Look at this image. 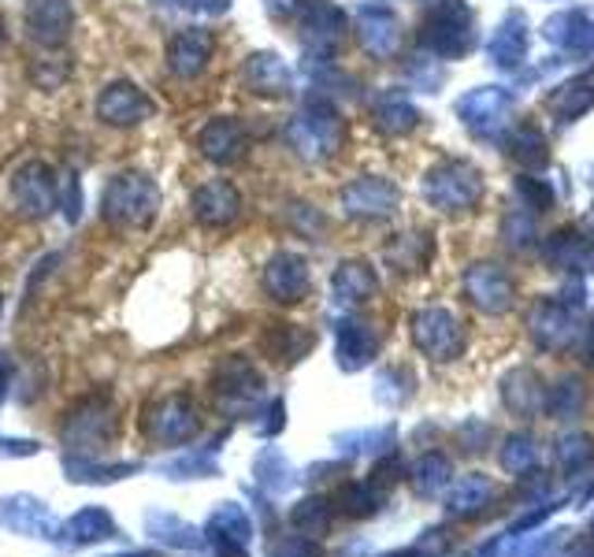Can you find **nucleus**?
Segmentation results:
<instances>
[{"mask_svg":"<svg viewBox=\"0 0 594 557\" xmlns=\"http://www.w3.org/2000/svg\"><path fill=\"white\" fill-rule=\"evenodd\" d=\"M160 215V186L146 172H120L101 194V220L115 231H146Z\"/></svg>","mask_w":594,"mask_h":557,"instance_id":"obj_1","label":"nucleus"},{"mask_svg":"<svg viewBox=\"0 0 594 557\" xmlns=\"http://www.w3.org/2000/svg\"><path fill=\"white\" fill-rule=\"evenodd\" d=\"M342 141H346V123H342L335 101L323 94H312L301 104V112L286 123V146L309 164L331 160L342 149Z\"/></svg>","mask_w":594,"mask_h":557,"instance_id":"obj_2","label":"nucleus"},{"mask_svg":"<svg viewBox=\"0 0 594 557\" xmlns=\"http://www.w3.org/2000/svg\"><path fill=\"white\" fill-rule=\"evenodd\" d=\"M115 431H120V409L108 394H86L64 417V446L75 457H97L115 443Z\"/></svg>","mask_w":594,"mask_h":557,"instance_id":"obj_3","label":"nucleus"},{"mask_svg":"<svg viewBox=\"0 0 594 557\" xmlns=\"http://www.w3.org/2000/svg\"><path fill=\"white\" fill-rule=\"evenodd\" d=\"M483 175L475 164H468L461 157H446L435 168H428L424 175V201L431 209L457 215V212H472L483 201Z\"/></svg>","mask_w":594,"mask_h":557,"instance_id":"obj_4","label":"nucleus"},{"mask_svg":"<svg viewBox=\"0 0 594 557\" xmlns=\"http://www.w3.org/2000/svg\"><path fill=\"white\" fill-rule=\"evenodd\" d=\"M420 45L438 60H457L472 52L475 20L468 0H435L420 23Z\"/></svg>","mask_w":594,"mask_h":557,"instance_id":"obj_5","label":"nucleus"},{"mask_svg":"<svg viewBox=\"0 0 594 557\" xmlns=\"http://www.w3.org/2000/svg\"><path fill=\"white\" fill-rule=\"evenodd\" d=\"M94 115H97V123H104V127L127 131V127H141L146 120H152V115H157V101H152L138 83H131V78H115V83H108L101 94H97Z\"/></svg>","mask_w":594,"mask_h":557,"instance_id":"obj_6","label":"nucleus"},{"mask_svg":"<svg viewBox=\"0 0 594 557\" xmlns=\"http://www.w3.org/2000/svg\"><path fill=\"white\" fill-rule=\"evenodd\" d=\"M201 428V412H197L190 394H164V398L149 401L146 409V435L157 446H183L190 443Z\"/></svg>","mask_w":594,"mask_h":557,"instance_id":"obj_7","label":"nucleus"},{"mask_svg":"<svg viewBox=\"0 0 594 557\" xmlns=\"http://www.w3.org/2000/svg\"><path fill=\"white\" fill-rule=\"evenodd\" d=\"M297 23H301V45L312 60H331L335 49L346 38V12L335 4V0H305L301 12H297Z\"/></svg>","mask_w":594,"mask_h":557,"instance_id":"obj_8","label":"nucleus"},{"mask_svg":"<svg viewBox=\"0 0 594 557\" xmlns=\"http://www.w3.org/2000/svg\"><path fill=\"white\" fill-rule=\"evenodd\" d=\"M457 115L475 138H498L509 127L512 94L506 86H475L457 101Z\"/></svg>","mask_w":594,"mask_h":557,"instance_id":"obj_9","label":"nucleus"},{"mask_svg":"<svg viewBox=\"0 0 594 557\" xmlns=\"http://www.w3.org/2000/svg\"><path fill=\"white\" fill-rule=\"evenodd\" d=\"M338 201H342V209H346V215H354V220L380 223V220H391V215L398 212L401 194H398V186H394L391 178L361 175V178H354L349 186H342Z\"/></svg>","mask_w":594,"mask_h":557,"instance_id":"obj_10","label":"nucleus"},{"mask_svg":"<svg viewBox=\"0 0 594 557\" xmlns=\"http://www.w3.org/2000/svg\"><path fill=\"white\" fill-rule=\"evenodd\" d=\"M12 201L26 220H45L60 205V183L45 160H30L12 175Z\"/></svg>","mask_w":594,"mask_h":557,"instance_id":"obj_11","label":"nucleus"},{"mask_svg":"<svg viewBox=\"0 0 594 557\" xmlns=\"http://www.w3.org/2000/svg\"><path fill=\"white\" fill-rule=\"evenodd\" d=\"M357 38L375 60H391L401 49V20L386 0H361L357 4Z\"/></svg>","mask_w":594,"mask_h":557,"instance_id":"obj_12","label":"nucleus"},{"mask_svg":"<svg viewBox=\"0 0 594 557\" xmlns=\"http://www.w3.org/2000/svg\"><path fill=\"white\" fill-rule=\"evenodd\" d=\"M0 528H8V532H15V535L49 539V543H60V539H64V520L52 513L41 498H34V494L0 498Z\"/></svg>","mask_w":594,"mask_h":557,"instance_id":"obj_13","label":"nucleus"},{"mask_svg":"<svg viewBox=\"0 0 594 557\" xmlns=\"http://www.w3.org/2000/svg\"><path fill=\"white\" fill-rule=\"evenodd\" d=\"M26 34L38 49L60 52L75 30V4L71 0H26Z\"/></svg>","mask_w":594,"mask_h":557,"instance_id":"obj_14","label":"nucleus"},{"mask_svg":"<svg viewBox=\"0 0 594 557\" xmlns=\"http://www.w3.org/2000/svg\"><path fill=\"white\" fill-rule=\"evenodd\" d=\"M197 149H201V157L215 168L238 164V160L249 152L246 123L234 120V115H212V120L201 127V134H197Z\"/></svg>","mask_w":594,"mask_h":557,"instance_id":"obj_15","label":"nucleus"},{"mask_svg":"<svg viewBox=\"0 0 594 557\" xmlns=\"http://www.w3.org/2000/svg\"><path fill=\"white\" fill-rule=\"evenodd\" d=\"M190 209L201 227L223 231L242 215V194H238V186L227 183V178H209V183H201L194 190Z\"/></svg>","mask_w":594,"mask_h":557,"instance_id":"obj_16","label":"nucleus"},{"mask_svg":"<svg viewBox=\"0 0 594 557\" xmlns=\"http://www.w3.org/2000/svg\"><path fill=\"white\" fill-rule=\"evenodd\" d=\"M212 49H215V38L212 30H201V26H186L178 30L175 38L168 41V71L183 83H194L209 71V60H212Z\"/></svg>","mask_w":594,"mask_h":557,"instance_id":"obj_17","label":"nucleus"},{"mask_svg":"<svg viewBox=\"0 0 594 557\" xmlns=\"http://www.w3.org/2000/svg\"><path fill=\"white\" fill-rule=\"evenodd\" d=\"M260 386H264V380H260V372L246 357H223L212 372V394L223 409L249 406L260 394Z\"/></svg>","mask_w":594,"mask_h":557,"instance_id":"obj_18","label":"nucleus"},{"mask_svg":"<svg viewBox=\"0 0 594 557\" xmlns=\"http://www.w3.org/2000/svg\"><path fill=\"white\" fill-rule=\"evenodd\" d=\"M242 86L257 97H286L294 89V71L279 52H253L242 64Z\"/></svg>","mask_w":594,"mask_h":557,"instance_id":"obj_19","label":"nucleus"},{"mask_svg":"<svg viewBox=\"0 0 594 557\" xmlns=\"http://www.w3.org/2000/svg\"><path fill=\"white\" fill-rule=\"evenodd\" d=\"M543 34L554 49L572 52V57H587V52H594V20L587 12H580V8H565V12L550 15Z\"/></svg>","mask_w":594,"mask_h":557,"instance_id":"obj_20","label":"nucleus"},{"mask_svg":"<svg viewBox=\"0 0 594 557\" xmlns=\"http://www.w3.org/2000/svg\"><path fill=\"white\" fill-rule=\"evenodd\" d=\"M264 290L272 294V301L294 305L309 290V264L297 253H275L264 264Z\"/></svg>","mask_w":594,"mask_h":557,"instance_id":"obj_21","label":"nucleus"},{"mask_svg":"<svg viewBox=\"0 0 594 557\" xmlns=\"http://www.w3.org/2000/svg\"><path fill=\"white\" fill-rule=\"evenodd\" d=\"M491 64L502 67V71H517L520 64H524L528 57V20L524 12H506L502 15V23L494 26L491 34Z\"/></svg>","mask_w":594,"mask_h":557,"instance_id":"obj_22","label":"nucleus"},{"mask_svg":"<svg viewBox=\"0 0 594 557\" xmlns=\"http://www.w3.org/2000/svg\"><path fill=\"white\" fill-rule=\"evenodd\" d=\"M372 123L391 138H401L420 127V108L409 101L405 89H380L372 97Z\"/></svg>","mask_w":594,"mask_h":557,"instance_id":"obj_23","label":"nucleus"},{"mask_svg":"<svg viewBox=\"0 0 594 557\" xmlns=\"http://www.w3.org/2000/svg\"><path fill=\"white\" fill-rule=\"evenodd\" d=\"M108 539H120V528H115L112 513H108L104 506H86L71 520H64V539H60V546H64V550H83V546L108 543Z\"/></svg>","mask_w":594,"mask_h":557,"instance_id":"obj_24","label":"nucleus"},{"mask_svg":"<svg viewBox=\"0 0 594 557\" xmlns=\"http://www.w3.org/2000/svg\"><path fill=\"white\" fill-rule=\"evenodd\" d=\"M591 108H594V71H583V75H576L546 94V112H550L557 123H576L580 115H587Z\"/></svg>","mask_w":594,"mask_h":557,"instance_id":"obj_25","label":"nucleus"},{"mask_svg":"<svg viewBox=\"0 0 594 557\" xmlns=\"http://www.w3.org/2000/svg\"><path fill=\"white\" fill-rule=\"evenodd\" d=\"M465 286H468V294H472V301L480 305V309L502 312V309H509V301H512V283L498 264L468 268Z\"/></svg>","mask_w":594,"mask_h":557,"instance_id":"obj_26","label":"nucleus"},{"mask_svg":"<svg viewBox=\"0 0 594 557\" xmlns=\"http://www.w3.org/2000/svg\"><path fill=\"white\" fill-rule=\"evenodd\" d=\"M146 465L141 461H120V465H104L97 457H75V454H64V472L71 483H86V487H97V483H115L123 475H134L141 472Z\"/></svg>","mask_w":594,"mask_h":557,"instance_id":"obj_27","label":"nucleus"},{"mask_svg":"<svg viewBox=\"0 0 594 557\" xmlns=\"http://www.w3.org/2000/svg\"><path fill=\"white\" fill-rule=\"evenodd\" d=\"M146 535L160 546H175V550H197L205 543L194 524L178 520L175 513H164V509H149L146 513Z\"/></svg>","mask_w":594,"mask_h":557,"instance_id":"obj_28","label":"nucleus"},{"mask_svg":"<svg viewBox=\"0 0 594 557\" xmlns=\"http://www.w3.org/2000/svg\"><path fill=\"white\" fill-rule=\"evenodd\" d=\"M417 343L428 349V354H438V357H449L461 343V331L449 312L443 309H431V312H420L417 317Z\"/></svg>","mask_w":594,"mask_h":557,"instance_id":"obj_29","label":"nucleus"},{"mask_svg":"<svg viewBox=\"0 0 594 557\" xmlns=\"http://www.w3.org/2000/svg\"><path fill=\"white\" fill-rule=\"evenodd\" d=\"M246 532H249L246 517H242L238 509L231 506V502L223 509H215L212 520H209V528H205V535H209V543L215 546V554H220V557H242Z\"/></svg>","mask_w":594,"mask_h":557,"instance_id":"obj_30","label":"nucleus"},{"mask_svg":"<svg viewBox=\"0 0 594 557\" xmlns=\"http://www.w3.org/2000/svg\"><path fill=\"white\" fill-rule=\"evenodd\" d=\"M509 157L517 160L524 172H539V168L550 164V141H546V134L535 127V123H520V127H512L509 134Z\"/></svg>","mask_w":594,"mask_h":557,"instance_id":"obj_31","label":"nucleus"},{"mask_svg":"<svg viewBox=\"0 0 594 557\" xmlns=\"http://www.w3.org/2000/svg\"><path fill=\"white\" fill-rule=\"evenodd\" d=\"M331 286H335V301L342 305H357V301H368L375 294V272L364 264V260H346V264H338L335 278H331Z\"/></svg>","mask_w":594,"mask_h":557,"instance_id":"obj_32","label":"nucleus"},{"mask_svg":"<svg viewBox=\"0 0 594 557\" xmlns=\"http://www.w3.org/2000/svg\"><path fill=\"white\" fill-rule=\"evenodd\" d=\"M431 253V238L428 235H398L386 249V260L398 264V272H417L424 268V260Z\"/></svg>","mask_w":594,"mask_h":557,"instance_id":"obj_33","label":"nucleus"},{"mask_svg":"<svg viewBox=\"0 0 594 557\" xmlns=\"http://www.w3.org/2000/svg\"><path fill=\"white\" fill-rule=\"evenodd\" d=\"M372 335L361 327V323H342L338 327V361L342 368H357L368 361V354H372Z\"/></svg>","mask_w":594,"mask_h":557,"instance_id":"obj_34","label":"nucleus"},{"mask_svg":"<svg viewBox=\"0 0 594 557\" xmlns=\"http://www.w3.org/2000/svg\"><path fill=\"white\" fill-rule=\"evenodd\" d=\"M309 346L312 338L305 335V331H297L294 323H275V331L268 335V349H272L279 361H297Z\"/></svg>","mask_w":594,"mask_h":557,"instance_id":"obj_35","label":"nucleus"},{"mask_svg":"<svg viewBox=\"0 0 594 557\" xmlns=\"http://www.w3.org/2000/svg\"><path fill=\"white\" fill-rule=\"evenodd\" d=\"M212 472H215V465L205 454H183V457H175V461L160 465V475H168V480H205V475H212Z\"/></svg>","mask_w":594,"mask_h":557,"instance_id":"obj_36","label":"nucleus"},{"mask_svg":"<svg viewBox=\"0 0 594 557\" xmlns=\"http://www.w3.org/2000/svg\"><path fill=\"white\" fill-rule=\"evenodd\" d=\"M506 242L509 246H531V242H535V212L517 205V209L506 215Z\"/></svg>","mask_w":594,"mask_h":557,"instance_id":"obj_37","label":"nucleus"},{"mask_svg":"<svg viewBox=\"0 0 594 557\" xmlns=\"http://www.w3.org/2000/svg\"><path fill=\"white\" fill-rule=\"evenodd\" d=\"M160 8H175V12L186 15H201V20H220V15L231 12V0H152Z\"/></svg>","mask_w":594,"mask_h":557,"instance_id":"obj_38","label":"nucleus"},{"mask_svg":"<svg viewBox=\"0 0 594 557\" xmlns=\"http://www.w3.org/2000/svg\"><path fill=\"white\" fill-rule=\"evenodd\" d=\"M517 197L524 201V209H531V212H546L554 205V190H550V186H543L539 178H531V175H520L517 178Z\"/></svg>","mask_w":594,"mask_h":557,"instance_id":"obj_39","label":"nucleus"},{"mask_svg":"<svg viewBox=\"0 0 594 557\" xmlns=\"http://www.w3.org/2000/svg\"><path fill=\"white\" fill-rule=\"evenodd\" d=\"M286 220H290V227L297 231V235H309V238L323 235V215L312 209V205L294 201L290 209H286Z\"/></svg>","mask_w":594,"mask_h":557,"instance_id":"obj_40","label":"nucleus"},{"mask_svg":"<svg viewBox=\"0 0 594 557\" xmlns=\"http://www.w3.org/2000/svg\"><path fill=\"white\" fill-rule=\"evenodd\" d=\"M60 209H64L67 223L83 220V178H78L75 172H67V183L60 186Z\"/></svg>","mask_w":594,"mask_h":557,"instance_id":"obj_41","label":"nucleus"},{"mask_svg":"<svg viewBox=\"0 0 594 557\" xmlns=\"http://www.w3.org/2000/svg\"><path fill=\"white\" fill-rule=\"evenodd\" d=\"M67 75H71V60H64V57H49L34 67V78H38L41 89H60V83H64Z\"/></svg>","mask_w":594,"mask_h":557,"instance_id":"obj_42","label":"nucleus"},{"mask_svg":"<svg viewBox=\"0 0 594 557\" xmlns=\"http://www.w3.org/2000/svg\"><path fill=\"white\" fill-rule=\"evenodd\" d=\"M435 60L438 57H431V52H428V67H420V60H412V64H409V83L420 86V89H428V94H431V89L443 83V75L435 71Z\"/></svg>","mask_w":594,"mask_h":557,"instance_id":"obj_43","label":"nucleus"},{"mask_svg":"<svg viewBox=\"0 0 594 557\" xmlns=\"http://www.w3.org/2000/svg\"><path fill=\"white\" fill-rule=\"evenodd\" d=\"M41 443H30V438H0V457H38Z\"/></svg>","mask_w":594,"mask_h":557,"instance_id":"obj_44","label":"nucleus"},{"mask_svg":"<svg viewBox=\"0 0 594 557\" xmlns=\"http://www.w3.org/2000/svg\"><path fill=\"white\" fill-rule=\"evenodd\" d=\"M264 4H268V15H275V20H294L305 0H264Z\"/></svg>","mask_w":594,"mask_h":557,"instance_id":"obj_45","label":"nucleus"},{"mask_svg":"<svg viewBox=\"0 0 594 557\" xmlns=\"http://www.w3.org/2000/svg\"><path fill=\"white\" fill-rule=\"evenodd\" d=\"M12 375H15V361L8 354H0V401H4L8 391H12Z\"/></svg>","mask_w":594,"mask_h":557,"instance_id":"obj_46","label":"nucleus"},{"mask_svg":"<svg viewBox=\"0 0 594 557\" xmlns=\"http://www.w3.org/2000/svg\"><path fill=\"white\" fill-rule=\"evenodd\" d=\"M108 557H164L157 550H123V554H108Z\"/></svg>","mask_w":594,"mask_h":557,"instance_id":"obj_47","label":"nucleus"},{"mask_svg":"<svg viewBox=\"0 0 594 557\" xmlns=\"http://www.w3.org/2000/svg\"><path fill=\"white\" fill-rule=\"evenodd\" d=\"M0 45H4V15H0Z\"/></svg>","mask_w":594,"mask_h":557,"instance_id":"obj_48","label":"nucleus"},{"mask_svg":"<svg viewBox=\"0 0 594 557\" xmlns=\"http://www.w3.org/2000/svg\"><path fill=\"white\" fill-rule=\"evenodd\" d=\"M0 312H4V298H0Z\"/></svg>","mask_w":594,"mask_h":557,"instance_id":"obj_49","label":"nucleus"}]
</instances>
